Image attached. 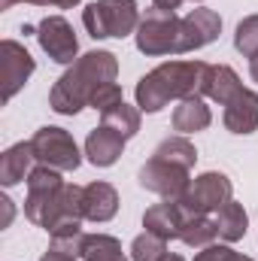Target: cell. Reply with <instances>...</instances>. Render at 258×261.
Masks as SVG:
<instances>
[{"instance_id":"1","label":"cell","mask_w":258,"mask_h":261,"mask_svg":"<svg viewBox=\"0 0 258 261\" xmlns=\"http://www.w3.org/2000/svg\"><path fill=\"white\" fill-rule=\"evenodd\" d=\"M116 76H119V58L113 52H107V49L85 52L52 85L49 107L58 116H76L79 110H85L91 103L94 91L107 82H116Z\"/></svg>"},{"instance_id":"27","label":"cell","mask_w":258,"mask_h":261,"mask_svg":"<svg viewBox=\"0 0 258 261\" xmlns=\"http://www.w3.org/2000/svg\"><path fill=\"white\" fill-rule=\"evenodd\" d=\"M125 97H122V88H119V82H107V85H100L97 91H94V97H91V110H97L100 116L107 113V110H113V107H119Z\"/></svg>"},{"instance_id":"23","label":"cell","mask_w":258,"mask_h":261,"mask_svg":"<svg viewBox=\"0 0 258 261\" xmlns=\"http://www.w3.org/2000/svg\"><path fill=\"white\" fill-rule=\"evenodd\" d=\"M140 113H143L140 107H131V103H125V100H122L119 107H113V110H107V113L100 116V119H104L100 125L119 130L125 140H131V137L140 130Z\"/></svg>"},{"instance_id":"35","label":"cell","mask_w":258,"mask_h":261,"mask_svg":"<svg viewBox=\"0 0 258 261\" xmlns=\"http://www.w3.org/2000/svg\"><path fill=\"white\" fill-rule=\"evenodd\" d=\"M161 261H186V258H183V255H176V252H170L167 258H161Z\"/></svg>"},{"instance_id":"13","label":"cell","mask_w":258,"mask_h":261,"mask_svg":"<svg viewBox=\"0 0 258 261\" xmlns=\"http://www.w3.org/2000/svg\"><path fill=\"white\" fill-rule=\"evenodd\" d=\"M222 122L231 134H255L258 130V94L243 88L240 94H234L228 103H225V113H222Z\"/></svg>"},{"instance_id":"28","label":"cell","mask_w":258,"mask_h":261,"mask_svg":"<svg viewBox=\"0 0 258 261\" xmlns=\"http://www.w3.org/2000/svg\"><path fill=\"white\" fill-rule=\"evenodd\" d=\"M237 255L240 252H234L231 246H203L197 255H194V261H237Z\"/></svg>"},{"instance_id":"20","label":"cell","mask_w":258,"mask_h":261,"mask_svg":"<svg viewBox=\"0 0 258 261\" xmlns=\"http://www.w3.org/2000/svg\"><path fill=\"white\" fill-rule=\"evenodd\" d=\"M79 258L82 261H128L122 243L116 237H110V234H85Z\"/></svg>"},{"instance_id":"12","label":"cell","mask_w":258,"mask_h":261,"mask_svg":"<svg viewBox=\"0 0 258 261\" xmlns=\"http://www.w3.org/2000/svg\"><path fill=\"white\" fill-rule=\"evenodd\" d=\"M186 219H189V213L183 210L179 200H164V203H155L143 213V228L170 243V240H179V231H183Z\"/></svg>"},{"instance_id":"34","label":"cell","mask_w":258,"mask_h":261,"mask_svg":"<svg viewBox=\"0 0 258 261\" xmlns=\"http://www.w3.org/2000/svg\"><path fill=\"white\" fill-rule=\"evenodd\" d=\"M15 3H28V0H0V9H9V6H15Z\"/></svg>"},{"instance_id":"21","label":"cell","mask_w":258,"mask_h":261,"mask_svg":"<svg viewBox=\"0 0 258 261\" xmlns=\"http://www.w3.org/2000/svg\"><path fill=\"white\" fill-rule=\"evenodd\" d=\"M216 237H219V228H216V219H210V216H189L183 231H179V240L194 249L213 246Z\"/></svg>"},{"instance_id":"18","label":"cell","mask_w":258,"mask_h":261,"mask_svg":"<svg viewBox=\"0 0 258 261\" xmlns=\"http://www.w3.org/2000/svg\"><path fill=\"white\" fill-rule=\"evenodd\" d=\"M170 122H173V130H179V134H197V130L210 128L213 113H210V107L203 103V97H186V100L176 103Z\"/></svg>"},{"instance_id":"10","label":"cell","mask_w":258,"mask_h":261,"mask_svg":"<svg viewBox=\"0 0 258 261\" xmlns=\"http://www.w3.org/2000/svg\"><path fill=\"white\" fill-rule=\"evenodd\" d=\"M37 61L31 58V52L15 43V40H3L0 43V82H3V100L9 103L21 88L24 82L34 76Z\"/></svg>"},{"instance_id":"3","label":"cell","mask_w":258,"mask_h":261,"mask_svg":"<svg viewBox=\"0 0 258 261\" xmlns=\"http://www.w3.org/2000/svg\"><path fill=\"white\" fill-rule=\"evenodd\" d=\"M82 24L91 40H107V37H128L137 34L140 24V9L137 0H94L82 9Z\"/></svg>"},{"instance_id":"26","label":"cell","mask_w":258,"mask_h":261,"mask_svg":"<svg viewBox=\"0 0 258 261\" xmlns=\"http://www.w3.org/2000/svg\"><path fill=\"white\" fill-rule=\"evenodd\" d=\"M52 237V246L49 249H58V252H67V255H82V243H85V234H82V225H73V228H61Z\"/></svg>"},{"instance_id":"4","label":"cell","mask_w":258,"mask_h":261,"mask_svg":"<svg viewBox=\"0 0 258 261\" xmlns=\"http://www.w3.org/2000/svg\"><path fill=\"white\" fill-rule=\"evenodd\" d=\"M179 15L176 12H167V9H146V15L140 18L137 24V49L149 58H158V55H179Z\"/></svg>"},{"instance_id":"15","label":"cell","mask_w":258,"mask_h":261,"mask_svg":"<svg viewBox=\"0 0 258 261\" xmlns=\"http://www.w3.org/2000/svg\"><path fill=\"white\" fill-rule=\"evenodd\" d=\"M119 213V192L110 182H88L82 189V216L88 222H110Z\"/></svg>"},{"instance_id":"36","label":"cell","mask_w":258,"mask_h":261,"mask_svg":"<svg viewBox=\"0 0 258 261\" xmlns=\"http://www.w3.org/2000/svg\"><path fill=\"white\" fill-rule=\"evenodd\" d=\"M237 261H252L249 255H237Z\"/></svg>"},{"instance_id":"6","label":"cell","mask_w":258,"mask_h":261,"mask_svg":"<svg viewBox=\"0 0 258 261\" xmlns=\"http://www.w3.org/2000/svg\"><path fill=\"white\" fill-rule=\"evenodd\" d=\"M31 146H34V155H37V164H43V167L61 170V173H73L82 164L79 146H76L73 134L64 128H55V125L40 128L31 137Z\"/></svg>"},{"instance_id":"32","label":"cell","mask_w":258,"mask_h":261,"mask_svg":"<svg viewBox=\"0 0 258 261\" xmlns=\"http://www.w3.org/2000/svg\"><path fill=\"white\" fill-rule=\"evenodd\" d=\"M0 203H3V228H6V225L12 222V213H15V210H12V200H9V197H0Z\"/></svg>"},{"instance_id":"29","label":"cell","mask_w":258,"mask_h":261,"mask_svg":"<svg viewBox=\"0 0 258 261\" xmlns=\"http://www.w3.org/2000/svg\"><path fill=\"white\" fill-rule=\"evenodd\" d=\"M28 3H34V6H58V9H73V6H79L82 0H28Z\"/></svg>"},{"instance_id":"25","label":"cell","mask_w":258,"mask_h":261,"mask_svg":"<svg viewBox=\"0 0 258 261\" xmlns=\"http://www.w3.org/2000/svg\"><path fill=\"white\" fill-rule=\"evenodd\" d=\"M234 49L243 58H258V15H246L234 31Z\"/></svg>"},{"instance_id":"31","label":"cell","mask_w":258,"mask_h":261,"mask_svg":"<svg viewBox=\"0 0 258 261\" xmlns=\"http://www.w3.org/2000/svg\"><path fill=\"white\" fill-rule=\"evenodd\" d=\"M152 6H158V9H167V12H176V9L183 6V0H152Z\"/></svg>"},{"instance_id":"5","label":"cell","mask_w":258,"mask_h":261,"mask_svg":"<svg viewBox=\"0 0 258 261\" xmlns=\"http://www.w3.org/2000/svg\"><path fill=\"white\" fill-rule=\"evenodd\" d=\"M64 179H61V170H52V167H34L31 176H28V197H24V216L46 231L58 200H61V192H64Z\"/></svg>"},{"instance_id":"16","label":"cell","mask_w":258,"mask_h":261,"mask_svg":"<svg viewBox=\"0 0 258 261\" xmlns=\"http://www.w3.org/2000/svg\"><path fill=\"white\" fill-rule=\"evenodd\" d=\"M34 164H37V155H34L31 140H28V143H15V146H9V149L0 155V182H3L6 189L18 186L21 179L31 176Z\"/></svg>"},{"instance_id":"30","label":"cell","mask_w":258,"mask_h":261,"mask_svg":"<svg viewBox=\"0 0 258 261\" xmlns=\"http://www.w3.org/2000/svg\"><path fill=\"white\" fill-rule=\"evenodd\" d=\"M40 261H76V255H67V252H58V249H49Z\"/></svg>"},{"instance_id":"22","label":"cell","mask_w":258,"mask_h":261,"mask_svg":"<svg viewBox=\"0 0 258 261\" xmlns=\"http://www.w3.org/2000/svg\"><path fill=\"white\" fill-rule=\"evenodd\" d=\"M155 158H161V161H170V164H179V167L192 170L194 161H197V149H194L186 137H167V140H161V143H158Z\"/></svg>"},{"instance_id":"14","label":"cell","mask_w":258,"mask_h":261,"mask_svg":"<svg viewBox=\"0 0 258 261\" xmlns=\"http://www.w3.org/2000/svg\"><path fill=\"white\" fill-rule=\"evenodd\" d=\"M122 152H125V137L107 125L94 128L85 140V155L94 167H113L122 158Z\"/></svg>"},{"instance_id":"11","label":"cell","mask_w":258,"mask_h":261,"mask_svg":"<svg viewBox=\"0 0 258 261\" xmlns=\"http://www.w3.org/2000/svg\"><path fill=\"white\" fill-rule=\"evenodd\" d=\"M219 34H222L219 12L207 9V6H197L189 15H183V21H179V55L210 46L213 40H219Z\"/></svg>"},{"instance_id":"19","label":"cell","mask_w":258,"mask_h":261,"mask_svg":"<svg viewBox=\"0 0 258 261\" xmlns=\"http://www.w3.org/2000/svg\"><path fill=\"white\" fill-rule=\"evenodd\" d=\"M216 219V228H219V237L225 240V243H237V240H243L246 237V228H249V216H246V210H243V203H237L234 197L213 216Z\"/></svg>"},{"instance_id":"9","label":"cell","mask_w":258,"mask_h":261,"mask_svg":"<svg viewBox=\"0 0 258 261\" xmlns=\"http://www.w3.org/2000/svg\"><path fill=\"white\" fill-rule=\"evenodd\" d=\"M37 43L55 64H73L79 58V40L64 15H46L37 24Z\"/></svg>"},{"instance_id":"33","label":"cell","mask_w":258,"mask_h":261,"mask_svg":"<svg viewBox=\"0 0 258 261\" xmlns=\"http://www.w3.org/2000/svg\"><path fill=\"white\" fill-rule=\"evenodd\" d=\"M249 76L258 82V58H252V61H249Z\"/></svg>"},{"instance_id":"2","label":"cell","mask_w":258,"mask_h":261,"mask_svg":"<svg viewBox=\"0 0 258 261\" xmlns=\"http://www.w3.org/2000/svg\"><path fill=\"white\" fill-rule=\"evenodd\" d=\"M207 67H210L207 61H164V64H158L137 82V88H134L137 107L143 113H158L170 100L200 97Z\"/></svg>"},{"instance_id":"24","label":"cell","mask_w":258,"mask_h":261,"mask_svg":"<svg viewBox=\"0 0 258 261\" xmlns=\"http://www.w3.org/2000/svg\"><path fill=\"white\" fill-rule=\"evenodd\" d=\"M167 240L152 234V231H143L140 237H134L131 243V261H161L167 258Z\"/></svg>"},{"instance_id":"8","label":"cell","mask_w":258,"mask_h":261,"mask_svg":"<svg viewBox=\"0 0 258 261\" xmlns=\"http://www.w3.org/2000/svg\"><path fill=\"white\" fill-rule=\"evenodd\" d=\"M137 182H140V189L164 197V200H183V195H186L189 186H192L186 167L170 164V161H161V158H155V155L140 167Z\"/></svg>"},{"instance_id":"17","label":"cell","mask_w":258,"mask_h":261,"mask_svg":"<svg viewBox=\"0 0 258 261\" xmlns=\"http://www.w3.org/2000/svg\"><path fill=\"white\" fill-rule=\"evenodd\" d=\"M243 85H240V76L231 70L228 64H210L203 73V88H200V97H210L216 100L219 107H225L234 94H240Z\"/></svg>"},{"instance_id":"7","label":"cell","mask_w":258,"mask_h":261,"mask_svg":"<svg viewBox=\"0 0 258 261\" xmlns=\"http://www.w3.org/2000/svg\"><path fill=\"white\" fill-rule=\"evenodd\" d=\"M234 195V186L225 173H216V170H207L200 176H194L189 192L183 195V210L189 216H210V213H219Z\"/></svg>"}]
</instances>
